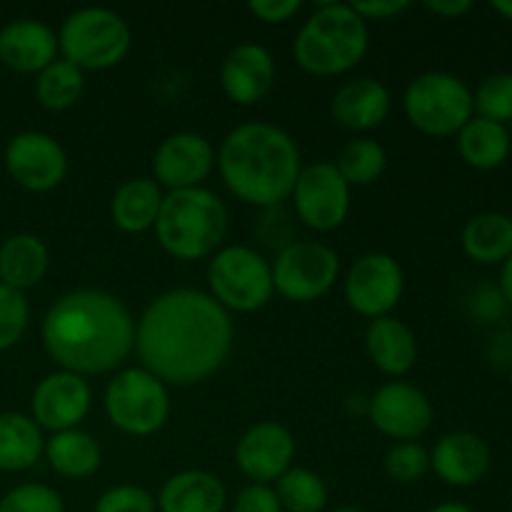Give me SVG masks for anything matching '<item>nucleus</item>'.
Returning <instances> with one entry per match:
<instances>
[{
	"instance_id": "obj_1",
	"label": "nucleus",
	"mask_w": 512,
	"mask_h": 512,
	"mask_svg": "<svg viewBox=\"0 0 512 512\" xmlns=\"http://www.w3.org/2000/svg\"><path fill=\"white\" fill-rule=\"evenodd\" d=\"M233 320L210 293L175 288L150 300L135 323L140 368L165 385H198L213 378L233 350Z\"/></svg>"
},
{
	"instance_id": "obj_2",
	"label": "nucleus",
	"mask_w": 512,
	"mask_h": 512,
	"mask_svg": "<svg viewBox=\"0 0 512 512\" xmlns=\"http://www.w3.org/2000/svg\"><path fill=\"white\" fill-rule=\"evenodd\" d=\"M48 358L88 378L118 370L135 350V320L113 293L80 288L55 300L40 325Z\"/></svg>"
},
{
	"instance_id": "obj_3",
	"label": "nucleus",
	"mask_w": 512,
	"mask_h": 512,
	"mask_svg": "<svg viewBox=\"0 0 512 512\" xmlns=\"http://www.w3.org/2000/svg\"><path fill=\"white\" fill-rule=\"evenodd\" d=\"M225 188L245 205L278 208L293 195L303 163L300 148L283 128L273 123H243L225 135L218 155Z\"/></svg>"
},
{
	"instance_id": "obj_4",
	"label": "nucleus",
	"mask_w": 512,
	"mask_h": 512,
	"mask_svg": "<svg viewBox=\"0 0 512 512\" xmlns=\"http://www.w3.org/2000/svg\"><path fill=\"white\" fill-rule=\"evenodd\" d=\"M153 230L170 258L183 263L213 258L228 233V208L203 185L170 190L165 193Z\"/></svg>"
},
{
	"instance_id": "obj_5",
	"label": "nucleus",
	"mask_w": 512,
	"mask_h": 512,
	"mask_svg": "<svg viewBox=\"0 0 512 512\" xmlns=\"http://www.w3.org/2000/svg\"><path fill=\"white\" fill-rule=\"evenodd\" d=\"M368 23L348 3H320L293 43L295 63L310 75L333 78L353 70L370 45Z\"/></svg>"
},
{
	"instance_id": "obj_6",
	"label": "nucleus",
	"mask_w": 512,
	"mask_h": 512,
	"mask_svg": "<svg viewBox=\"0 0 512 512\" xmlns=\"http://www.w3.org/2000/svg\"><path fill=\"white\" fill-rule=\"evenodd\" d=\"M403 108L410 125L430 138L458 135L475 118L473 90L445 70H428L410 80Z\"/></svg>"
},
{
	"instance_id": "obj_7",
	"label": "nucleus",
	"mask_w": 512,
	"mask_h": 512,
	"mask_svg": "<svg viewBox=\"0 0 512 512\" xmlns=\"http://www.w3.org/2000/svg\"><path fill=\"white\" fill-rule=\"evenodd\" d=\"M133 35L115 10L80 8L63 20L58 30V50L75 68L108 70L123 63Z\"/></svg>"
},
{
	"instance_id": "obj_8",
	"label": "nucleus",
	"mask_w": 512,
	"mask_h": 512,
	"mask_svg": "<svg viewBox=\"0 0 512 512\" xmlns=\"http://www.w3.org/2000/svg\"><path fill=\"white\" fill-rule=\"evenodd\" d=\"M210 298L228 313H255L273 298V268L248 245L220 248L208 263Z\"/></svg>"
},
{
	"instance_id": "obj_9",
	"label": "nucleus",
	"mask_w": 512,
	"mask_h": 512,
	"mask_svg": "<svg viewBox=\"0 0 512 512\" xmlns=\"http://www.w3.org/2000/svg\"><path fill=\"white\" fill-rule=\"evenodd\" d=\"M105 413L120 433L148 438L170 418L168 385L145 368H123L105 388Z\"/></svg>"
},
{
	"instance_id": "obj_10",
	"label": "nucleus",
	"mask_w": 512,
	"mask_h": 512,
	"mask_svg": "<svg viewBox=\"0 0 512 512\" xmlns=\"http://www.w3.org/2000/svg\"><path fill=\"white\" fill-rule=\"evenodd\" d=\"M273 268V288L290 303H313L333 290L340 275V258L333 248L315 240L283 245Z\"/></svg>"
},
{
	"instance_id": "obj_11",
	"label": "nucleus",
	"mask_w": 512,
	"mask_h": 512,
	"mask_svg": "<svg viewBox=\"0 0 512 512\" xmlns=\"http://www.w3.org/2000/svg\"><path fill=\"white\" fill-rule=\"evenodd\" d=\"M290 198L300 223L315 233H333L348 220L350 185L328 160L305 165Z\"/></svg>"
},
{
	"instance_id": "obj_12",
	"label": "nucleus",
	"mask_w": 512,
	"mask_h": 512,
	"mask_svg": "<svg viewBox=\"0 0 512 512\" xmlns=\"http://www.w3.org/2000/svg\"><path fill=\"white\" fill-rule=\"evenodd\" d=\"M405 275L398 260L388 253H368L353 263L343 283L345 303L368 320L385 318L400 303Z\"/></svg>"
},
{
	"instance_id": "obj_13",
	"label": "nucleus",
	"mask_w": 512,
	"mask_h": 512,
	"mask_svg": "<svg viewBox=\"0 0 512 512\" xmlns=\"http://www.w3.org/2000/svg\"><path fill=\"white\" fill-rule=\"evenodd\" d=\"M5 170L20 188L30 193H50L68 175V155L63 145L40 130H23L5 145Z\"/></svg>"
},
{
	"instance_id": "obj_14",
	"label": "nucleus",
	"mask_w": 512,
	"mask_h": 512,
	"mask_svg": "<svg viewBox=\"0 0 512 512\" xmlns=\"http://www.w3.org/2000/svg\"><path fill=\"white\" fill-rule=\"evenodd\" d=\"M433 403L415 385L393 380L368 398V420L378 433L398 443H415L433 425Z\"/></svg>"
},
{
	"instance_id": "obj_15",
	"label": "nucleus",
	"mask_w": 512,
	"mask_h": 512,
	"mask_svg": "<svg viewBox=\"0 0 512 512\" xmlns=\"http://www.w3.org/2000/svg\"><path fill=\"white\" fill-rule=\"evenodd\" d=\"M90 405H93V390L88 380L68 370H55L33 388L30 418L50 435L63 433V430H75L88 418Z\"/></svg>"
},
{
	"instance_id": "obj_16",
	"label": "nucleus",
	"mask_w": 512,
	"mask_h": 512,
	"mask_svg": "<svg viewBox=\"0 0 512 512\" xmlns=\"http://www.w3.org/2000/svg\"><path fill=\"white\" fill-rule=\"evenodd\" d=\"M295 458V438L285 425L265 420L245 430L235 443V465L248 480L270 485L288 473Z\"/></svg>"
},
{
	"instance_id": "obj_17",
	"label": "nucleus",
	"mask_w": 512,
	"mask_h": 512,
	"mask_svg": "<svg viewBox=\"0 0 512 512\" xmlns=\"http://www.w3.org/2000/svg\"><path fill=\"white\" fill-rule=\"evenodd\" d=\"M215 150L200 133H175L158 145L153 155V180L160 188L188 190L200 188L213 173Z\"/></svg>"
},
{
	"instance_id": "obj_18",
	"label": "nucleus",
	"mask_w": 512,
	"mask_h": 512,
	"mask_svg": "<svg viewBox=\"0 0 512 512\" xmlns=\"http://www.w3.org/2000/svg\"><path fill=\"white\" fill-rule=\"evenodd\" d=\"M493 465L490 445L470 430L445 433L430 450V470L450 488H473Z\"/></svg>"
},
{
	"instance_id": "obj_19",
	"label": "nucleus",
	"mask_w": 512,
	"mask_h": 512,
	"mask_svg": "<svg viewBox=\"0 0 512 512\" xmlns=\"http://www.w3.org/2000/svg\"><path fill=\"white\" fill-rule=\"evenodd\" d=\"M58 33L35 18H18L0 28V63L20 75H38L58 60Z\"/></svg>"
},
{
	"instance_id": "obj_20",
	"label": "nucleus",
	"mask_w": 512,
	"mask_h": 512,
	"mask_svg": "<svg viewBox=\"0 0 512 512\" xmlns=\"http://www.w3.org/2000/svg\"><path fill=\"white\" fill-rule=\"evenodd\" d=\"M275 83V60L258 43H240L225 55L220 85L235 105H255L270 93Z\"/></svg>"
},
{
	"instance_id": "obj_21",
	"label": "nucleus",
	"mask_w": 512,
	"mask_h": 512,
	"mask_svg": "<svg viewBox=\"0 0 512 512\" xmlns=\"http://www.w3.org/2000/svg\"><path fill=\"white\" fill-rule=\"evenodd\" d=\"M393 98L390 90L375 78H355L340 85L330 103L333 120L345 130L365 133V130L380 128L388 120Z\"/></svg>"
},
{
	"instance_id": "obj_22",
	"label": "nucleus",
	"mask_w": 512,
	"mask_h": 512,
	"mask_svg": "<svg viewBox=\"0 0 512 512\" xmlns=\"http://www.w3.org/2000/svg\"><path fill=\"white\" fill-rule=\"evenodd\" d=\"M365 350H368L370 363L390 378H403L418 363L415 333L393 315L370 320L365 330Z\"/></svg>"
},
{
	"instance_id": "obj_23",
	"label": "nucleus",
	"mask_w": 512,
	"mask_h": 512,
	"mask_svg": "<svg viewBox=\"0 0 512 512\" xmlns=\"http://www.w3.org/2000/svg\"><path fill=\"white\" fill-rule=\"evenodd\" d=\"M155 503L160 512H223L228 490L208 470H183L165 480Z\"/></svg>"
},
{
	"instance_id": "obj_24",
	"label": "nucleus",
	"mask_w": 512,
	"mask_h": 512,
	"mask_svg": "<svg viewBox=\"0 0 512 512\" xmlns=\"http://www.w3.org/2000/svg\"><path fill=\"white\" fill-rule=\"evenodd\" d=\"M50 265L48 245L33 233H15L0 243V283L25 293L45 278Z\"/></svg>"
},
{
	"instance_id": "obj_25",
	"label": "nucleus",
	"mask_w": 512,
	"mask_h": 512,
	"mask_svg": "<svg viewBox=\"0 0 512 512\" xmlns=\"http://www.w3.org/2000/svg\"><path fill=\"white\" fill-rule=\"evenodd\" d=\"M163 198V188L153 178L125 180L110 200V220L123 233H145V230L155 228Z\"/></svg>"
},
{
	"instance_id": "obj_26",
	"label": "nucleus",
	"mask_w": 512,
	"mask_h": 512,
	"mask_svg": "<svg viewBox=\"0 0 512 512\" xmlns=\"http://www.w3.org/2000/svg\"><path fill=\"white\" fill-rule=\"evenodd\" d=\"M45 460L50 468L68 480H85L103 465V448L85 430H63L45 440Z\"/></svg>"
},
{
	"instance_id": "obj_27",
	"label": "nucleus",
	"mask_w": 512,
	"mask_h": 512,
	"mask_svg": "<svg viewBox=\"0 0 512 512\" xmlns=\"http://www.w3.org/2000/svg\"><path fill=\"white\" fill-rule=\"evenodd\" d=\"M45 453L43 430L30 415L0 413V473H23L38 465Z\"/></svg>"
},
{
	"instance_id": "obj_28",
	"label": "nucleus",
	"mask_w": 512,
	"mask_h": 512,
	"mask_svg": "<svg viewBox=\"0 0 512 512\" xmlns=\"http://www.w3.org/2000/svg\"><path fill=\"white\" fill-rule=\"evenodd\" d=\"M463 253L478 265H503L512 255V215L490 213L473 215L460 233Z\"/></svg>"
},
{
	"instance_id": "obj_29",
	"label": "nucleus",
	"mask_w": 512,
	"mask_h": 512,
	"mask_svg": "<svg viewBox=\"0 0 512 512\" xmlns=\"http://www.w3.org/2000/svg\"><path fill=\"white\" fill-rule=\"evenodd\" d=\"M455 143H458V153L465 165L483 170V173L503 168L512 153L510 130L493 120L478 118V115L455 135Z\"/></svg>"
},
{
	"instance_id": "obj_30",
	"label": "nucleus",
	"mask_w": 512,
	"mask_h": 512,
	"mask_svg": "<svg viewBox=\"0 0 512 512\" xmlns=\"http://www.w3.org/2000/svg\"><path fill=\"white\" fill-rule=\"evenodd\" d=\"M83 90L85 73L63 58L53 60L48 68L35 75V100L53 113L73 108L83 98Z\"/></svg>"
},
{
	"instance_id": "obj_31",
	"label": "nucleus",
	"mask_w": 512,
	"mask_h": 512,
	"mask_svg": "<svg viewBox=\"0 0 512 512\" xmlns=\"http://www.w3.org/2000/svg\"><path fill=\"white\" fill-rule=\"evenodd\" d=\"M273 490L283 512H323L328 505V485L308 468H290L275 480Z\"/></svg>"
},
{
	"instance_id": "obj_32",
	"label": "nucleus",
	"mask_w": 512,
	"mask_h": 512,
	"mask_svg": "<svg viewBox=\"0 0 512 512\" xmlns=\"http://www.w3.org/2000/svg\"><path fill=\"white\" fill-rule=\"evenodd\" d=\"M385 165H388V153L373 138L350 140L340 158L335 160V168L350 188H363V185L375 183L385 173Z\"/></svg>"
},
{
	"instance_id": "obj_33",
	"label": "nucleus",
	"mask_w": 512,
	"mask_h": 512,
	"mask_svg": "<svg viewBox=\"0 0 512 512\" xmlns=\"http://www.w3.org/2000/svg\"><path fill=\"white\" fill-rule=\"evenodd\" d=\"M475 115L493 123H512V73H493L475 88Z\"/></svg>"
},
{
	"instance_id": "obj_34",
	"label": "nucleus",
	"mask_w": 512,
	"mask_h": 512,
	"mask_svg": "<svg viewBox=\"0 0 512 512\" xmlns=\"http://www.w3.org/2000/svg\"><path fill=\"white\" fill-rule=\"evenodd\" d=\"M385 473L395 483H418L430 473V453L420 443H395L385 453Z\"/></svg>"
},
{
	"instance_id": "obj_35",
	"label": "nucleus",
	"mask_w": 512,
	"mask_h": 512,
	"mask_svg": "<svg viewBox=\"0 0 512 512\" xmlns=\"http://www.w3.org/2000/svg\"><path fill=\"white\" fill-rule=\"evenodd\" d=\"M30 305L25 293L0 283V353L15 348L28 330Z\"/></svg>"
},
{
	"instance_id": "obj_36",
	"label": "nucleus",
	"mask_w": 512,
	"mask_h": 512,
	"mask_svg": "<svg viewBox=\"0 0 512 512\" xmlns=\"http://www.w3.org/2000/svg\"><path fill=\"white\" fill-rule=\"evenodd\" d=\"M0 512H65V503L50 485L20 483L0 498Z\"/></svg>"
},
{
	"instance_id": "obj_37",
	"label": "nucleus",
	"mask_w": 512,
	"mask_h": 512,
	"mask_svg": "<svg viewBox=\"0 0 512 512\" xmlns=\"http://www.w3.org/2000/svg\"><path fill=\"white\" fill-rule=\"evenodd\" d=\"M155 495L140 485H115L105 490L95 503L93 512H155Z\"/></svg>"
},
{
	"instance_id": "obj_38",
	"label": "nucleus",
	"mask_w": 512,
	"mask_h": 512,
	"mask_svg": "<svg viewBox=\"0 0 512 512\" xmlns=\"http://www.w3.org/2000/svg\"><path fill=\"white\" fill-rule=\"evenodd\" d=\"M505 310H508V305H505L498 285L483 283L470 293L468 313L475 323H483V325L498 323V320L505 315Z\"/></svg>"
},
{
	"instance_id": "obj_39",
	"label": "nucleus",
	"mask_w": 512,
	"mask_h": 512,
	"mask_svg": "<svg viewBox=\"0 0 512 512\" xmlns=\"http://www.w3.org/2000/svg\"><path fill=\"white\" fill-rule=\"evenodd\" d=\"M233 512H283V505L270 485L250 483L235 498Z\"/></svg>"
},
{
	"instance_id": "obj_40",
	"label": "nucleus",
	"mask_w": 512,
	"mask_h": 512,
	"mask_svg": "<svg viewBox=\"0 0 512 512\" xmlns=\"http://www.w3.org/2000/svg\"><path fill=\"white\" fill-rule=\"evenodd\" d=\"M248 10L265 25L288 23L293 15L300 13L298 0H250Z\"/></svg>"
},
{
	"instance_id": "obj_41",
	"label": "nucleus",
	"mask_w": 512,
	"mask_h": 512,
	"mask_svg": "<svg viewBox=\"0 0 512 512\" xmlns=\"http://www.w3.org/2000/svg\"><path fill=\"white\" fill-rule=\"evenodd\" d=\"M355 13L368 23V20H390L398 18L403 10L410 8L408 0H368V3H350Z\"/></svg>"
},
{
	"instance_id": "obj_42",
	"label": "nucleus",
	"mask_w": 512,
	"mask_h": 512,
	"mask_svg": "<svg viewBox=\"0 0 512 512\" xmlns=\"http://www.w3.org/2000/svg\"><path fill=\"white\" fill-rule=\"evenodd\" d=\"M488 358L495 368H508L512 365V330H500L493 335L488 345Z\"/></svg>"
},
{
	"instance_id": "obj_43",
	"label": "nucleus",
	"mask_w": 512,
	"mask_h": 512,
	"mask_svg": "<svg viewBox=\"0 0 512 512\" xmlns=\"http://www.w3.org/2000/svg\"><path fill=\"white\" fill-rule=\"evenodd\" d=\"M425 10H430V13L443 20H458L473 10V3L470 0H428Z\"/></svg>"
},
{
	"instance_id": "obj_44",
	"label": "nucleus",
	"mask_w": 512,
	"mask_h": 512,
	"mask_svg": "<svg viewBox=\"0 0 512 512\" xmlns=\"http://www.w3.org/2000/svg\"><path fill=\"white\" fill-rule=\"evenodd\" d=\"M498 290H500V295H503V300H505V305H508V308H512V255L508 260H505L503 265H500V275H498Z\"/></svg>"
},
{
	"instance_id": "obj_45",
	"label": "nucleus",
	"mask_w": 512,
	"mask_h": 512,
	"mask_svg": "<svg viewBox=\"0 0 512 512\" xmlns=\"http://www.w3.org/2000/svg\"><path fill=\"white\" fill-rule=\"evenodd\" d=\"M348 410L350 413H358V415H365V418H368V398H363V395H350Z\"/></svg>"
},
{
	"instance_id": "obj_46",
	"label": "nucleus",
	"mask_w": 512,
	"mask_h": 512,
	"mask_svg": "<svg viewBox=\"0 0 512 512\" xmlns=\"http://www.w3.org/2000/svg\"><path fill=\"white\" fill-rule=\"evenodd\" d=\"M428 512H475V510L468 508V505H463V503H440V505H435V508H430Z\"/></svg>"
},
{
	"instance_id": "obj_47",
	"label": "nucleus",
	"mask_w": 512,
	"mask_h": 512,
	"mask_svg": "<svg viewBox=\"0 0 512 512\" xmlns=\"http://www.w3.org/2000/svg\"><path fill=\"white\" fill-rule=\"evenodd\" d=\"M493 10L500 15V18L510 20L512 23V0H495Z\"/></svg>"
},
{
	"instance_id": "obj_48",
	"label": "nucleus",
	"mask_w": 512,
	"mask_h": 512,
	"mask_svg": "<svg viewBox=\"0 0 512 512\" xmlns=\"http://www.w3.org/2000/svg\"><path fill=\"white\" fill-rule=\"evenodd\" d=\"M333 512H360L358 508H338V510H333Z\"/></svg>"
},
{
	"instance_id": "obj_49",
	"label": "nucleus",
	"mask_w": 512,
	"mask_h": 512,
	"mask_svg": "<svg viewBox=\"0 0 512 512\" xmlns=\"http://www.w3.org/2000/svg\"><path fill=\"white\" fill-rule=\"evenodd\" d=\"M508 380H510V390H512V365H510V370H508Z\"/></svg>"
}]
</instances>
